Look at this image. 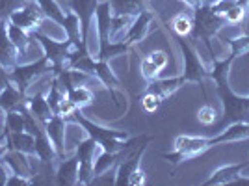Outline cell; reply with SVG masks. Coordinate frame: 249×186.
<instances>
[{
	"instance_id": "f35d334b",
	"label": "cell",
	"mask_w": 249,
	"mask_h": 186,
	"mask_svg": "<svg viewBox=\"0 0 249 186\" xmlns=\"http://www.w3.org/2000/svg\"><path fill=\"white\" fill-rule=\"evenodd\" d=\"M10 82H11V80H10V71H8L6 67H2V65H0V92H2V90H4V88H6Z\"/></svg>"
},
{
	"instance_id": "b9f144b4",
	"label": "cell",
	"mask_w": 249,
	"mask_h": 186,
	"mask_svg": "<svg viewBox=\"0 0 249 186\" xmlns=\"http://www.w3.org/2000/svg\"><path fill=\"white\" fill-rule=\"evenodd\" d=\"M188 6H192V8H196L199 4H205V2H210V0H184Z\"/></svg>"
},
{
	"instance_id": "9c48e42d",
	"label": "cell",
	"mask_w": 249,
	"mask_h": 186,
	"mask_svg": "<svg viewBox=\"0 0 249 186\" xmlns=\"http://www.w3.org/2000/svg\"><path fill=\"white\" fill-rule=\"evenodd\" d=\"M43 17H45V15H43L39 4H37L36 0H26L24 6L17 8V10L10 15V22H13L15 26H21L22 30L34 32L39 28Z\"/></svg>"
},
{
	"instance_id": "8fae6325",
	"label": "cell",
	"mask_w": 249,
	"mask_h": 186,
	"mask_svg": "<svg viewBox=\"0 0 249 186\" xmlns=\"http://www.w3.org/2000/svg\"><path fill=\"white\" fill-rule=\"evenodd\" d=\"M153 22H156L155 11L143 8V10L134 17V21H132V24L128 26V30H126V34H124V37L121 39V41L126 43L128 47H132V45H136V43L143 41V39L147 37V34L151 32Z\"/></svg>"
},
{
	"instance_id": "7c38bea8",
	"label": "cell",
	"mask_w": 249,
	"mask_h": 186,
	"mask_svg": "<svg viewBox=\"0 0 249 186\" xmlns=\"http://www.w3.org/2000/svg\"><path fill=\"white\" fill-rule=\"evenodd\" d=\"M19 56L21 54L17 51V47L8 36V21H0V65L10 71L17 65Z\"/></svg>"
},
{
	"instance_id": "836d02e7",
	"label": "cell",
	"mask_w": 249,
	"mask_h": 186,
	"mask_svg": "<svg viewBox=\"0 0 249 186\" xmlns=\"http://www.w3.org/2000/svg\"><path fill=\"white\" fill-rule=\"evenodd\" d=\"M229 47H231V54H234L236 58L249 52V34H244L240 37H234L229 41Z\"/></svg>"
},
{
	"instance_id": "83f0119b",
	"label": "cell",
	"mask_w": 249,
	"mask_h": 186,
	"mask_svg": "<svg viewBox=\"0 0 249 186\" xmlns=\"http://www.w3.org/2000/svg\"><path fill=\"white\" fill-rule=\"evenodd\" d=\"M65 97H67L76 108H84V106H88V104L93 101V93H91V90L86 88V86H80V84H76V86H73V88H69V90L65 92Z\"/></svg>"
},
{
	"instance_id": "ab89813d",
	"label": "cell",
	"mask_w": 249,
	"mask_h": 186,
	"mask_svg": "<svg viewBox=\"0 0 249 186\" xmlns=\"http://www.w3.org/2000/svg\"><path fill=\"white\" fill-rule=\"evenodd\" d=\"M8 177H10V173H8V166L0 160V186H6Z\"/></svg>"
},
{
	"instance_id": "e0dca14e",
	"label": "cell",
	"mask_w": 249,
	"mask_h": 186,
	"mask_svg": "<svg viewBox=\"0 0 249 186\" xmlns=\"http://www.w3.org/2000/svg\"><path fill=\"white\" fill-rule=\"evenodd\" d=\"M2 134L6 136V145L8 149H15L30 156H36V138L34 134L21 130V132H10L6 127L2 129Z\"/></svg>"
},
{
	"instance_id": "ffe728a7",
	"label": "cell",
	"mask_w": 249,
	"mask_h": 186,
	"mask_svg": "<svg viewBox=\"0 0 249 186\" xmlns=\"http://www.w3.org/2000/svg\"><path fill=\"white\" fill-rule=\"evenodd\" d=\"M167 67V54L164 51H155L142 60V74L147 82L160 76V73Z\"/></svg>"
},
{
	"instance_id": "d4e9b609",
	"label": "cell",
	"mask_w": 249,
	"mask_h": 186,
	"mask_svg": "<svg viewBox=\"0 0 249 186\" xmlns=\"http://www.w3.org/2000/svg\"><path fill=\"white\" fill-rule=\"evenodd\" d=\"M236 60V56L234 54H229L227 58H223V60H218V58H212V62H214V67H212V71L208 73V76L216 82V86H221V84H227V76H229V69H231V65L232 62Z\"/></svg>"
},
{
	"instance_id": "74e56055",
	"label": "cell",
	"mask_w": 249,
	"mask_h": 186,
	"mask_svg": "<svg viewBox=\"0 0 249 186\" xmlns=\"http://www.w3.org/2000/svg\"><path fill=\"white\" fill-rule=\"evenodd\" d=\"M145 185V173L142 167H138L132 171V175L128 177V186H142Z\"/></svg>"
},
{
	"instance_id": "4316f807",
	"label": "cell",
	"mask_w": 249,
	"mask_h": 186,
	"mask_svg": "<svg viewBox=\"0 0 249 186\" xmlns=\"http://www.w3.org/2000/svg\"><path fill=\"white\" fill-rule=\"evenodd\" d=\"M8 36H10V39L13 41V45L17 47L19 54H26L32 39H34V37H32V32L22 30L21 26H15L13 22L8 21Z\"/></svg>"
},
{
	"instance_id": "2e32d148",
	"label": "cell",
	"mask_w": 249,
	"mask_h": 186,
	"mask_svg": "<svg viewBox=\"0 0 249 186\" xmlns=\"http://www.w3.org/2000/svg\"><path fill=\"white\" fill-rule=\"evenodd\" d=\"M93 78H97V80L110 92L112 99H114V104L115 106H119V101H117V88L121 86V82H119V78L115 76V73L110 69L108 62H103V60H99V58L95 60Z\"/></svg>"
},
{
	"instance_id": "f1b7e54d",
	"label": "cell",
	"mask_w": 249,
	"mask_h": 186,
	"mask_svg": "<svg viewBox=\"0 0 249 186\" xmlns=\"http://www.w3.org/2000/svg\"><path fill=\"white\" fill-rule=\"evenodd\" d=\"M171 30L177 37H188L194 30V17L188 13H177L171 19Z\"/></svg>"
},
{
	"instance_id": "d590c367",
	"label": "cell",
	"mask_w": 249,
	"mask_h": 186,
	"mask_svg": "<svg viewBox=\"0 0 249 186\" xmlns=\"http://www.w3.org/2000/svg\"><path fill=\"white\" fill-rule=\"evenodd\" d=\"M164 103L160 97H156V95H153V93H143V97H142V106L145 108V112H149V114H155L156 110L160 108V104Z\"/></svg>"
},
{
	"instance_id": "d6986e66",
	"label": "cell",
	"mask_w": 249,
	"mask_h": 186,
	"mask_svg": "<svg viewBox=\"0 0 249 186\" xmlns=\"http://www.w3.org/2000/svg\"><path fill=\"white\" fill-rule=\"evenodd\" d=\"M54 181L62 186L78 185V156L60 158V164L54 171Z\"/></svg>"
},
{
	"instance_id": "f546056e",
	"label": "cell",
	"mask_w": 249,
	"mask_h": 186,
	"mask_svg": "<svg viewBox=\"0 0 249 186\" xmlns=\"http://www.w3.org/2000/svg\"><path fill=\"white\" fill-rule=\"evenodd\" d=\"M36 2L39 4L43 15H45L47 19H51L52 22H56V24H60V26H62L63 19H65V13H63L62 8L58 6V2H56V0H36Z\"/></svg>"
},
{
	"instance_id": "9a60e30c",
	"label": "cell",
	"mask_w": 249,
	"mask_h": 186,
	"mask_svg": "<svg viewBox=\"0 0 249 186\" xmlns=\"http://www.w3.org/2000/svg\"><path fill=\"white\" fill-rule=\"evenodd\" d=\"M43 127H45V130H47V134H49L52 145L58 153V158H63L65 156V119L62 115L54 114Z\"/></svg>"
},
{
	"instance_id": "7a4b0ae2",
	"label": "cell",
	"mask_w": 249,
	"mask_h": 186,
	"mask_svg": "<svg viewBox=\"0 0 249 186\" xmlns=\"http://www.w3.org/2000/svg\"><path fill=\"white\" fill-rule=\"evenodd\" d=\"M71 121L78 123L84 130L88 132L89 138H93L97 145L103 149V151H110V153H115V151H121L126 144V140L130 138V134L126 130H119V129H106V127H101V125L89 121L86 115L82 114V108H76L74 114L71 115Z\"/></svg>"
},
{
	"instance_id": "5b68a950",
	"label": "cell",
	"mask_w": 249,
	"mask_h": 186,
	"mask_svg": "<svg viewBox=\"0 0 249 186\" xmlns=\"http://www.w3.org/2000/svg\"><path fill=\"white\" fill-rule=\"evenodd\" d=\"M216 90H218V95L219 99H221V104H223V115H221V121L218 125L219 130L232 123L246 121V115H249V110L248 106H246L244 97H238L227 84L216 86Z\"/></svg>"
},
{
	"instance_id": "5bb4252c",
	"label": "cell",
	"mask_w": 249,
	"mask_h": 186,
	"mask_svg": "<svg viewBox=\"0 0 249 186\" xmlns=\"http://www.w3.org/2000/svg\"><path fill=\"white\" fill-rule=\"evenodd\" d=\"M184 84L186 82L182 80V76H173V78H160V76H158L155 80H149L145 92L153 93L156 97H160L162 101H166L171 95H175Z\"/></svg>"
},
{
	"instance_id": "ba28073f",
	"label": "cell",
	"mask_w": 249,
	"mask_h": 186,
	"mask_svg": "<svg viewBox=\"0 0 249 186\" xmlns=\"http://www.w3.org/2000/svg\"><path fill=\"white\" fill-rule=\"evenodd\" d=\"M97 142L93 138H86L84 142L76 145V156H78V185H91L93 181V164Z\"/></svg>"
},
{
	"instance_id": "60d3db41",
	"label": "cell",
	"mask_w": 249,
	"mask_h": 186,
	"mask_svg": "<svg viewBox=\"0 0 249 186\" xmlns=\"http://www.w3.org/2000/svg\"><path fill=\"white\" fill-rule=\"evenodd\" d=\"M8 151V145H6V140L0 136V160H2V156H4V153Z\"/></svg>"
},
{
	"instance_id": "6da1fadb",
	"label": "cell",
	"mask_w": 249,
	"mask_h": 186,
	"mask_svg": "<svg viewBox=\"0 0 249 186\" xmlns=\"http://www.w3.org/2000/svg\"><path fill=\"white\" fill-rule=\"evenodd\" d=\"M249 138V123L248 121H238L221 129L218 134L212 138H205V136H177L175 138V151L173 153H164L162 158H166L167 162L173 166L192 160L196 156L207 153L208 149L216 147L221 144H229V142H240Z\"/></svg>"
},
{
	"instance_id": "30bf717a",
	"label": "cell",
	"mask_w": 249,
	"mask_h": 186,
	"mask_svg": "<svg viewBox=\"0 0 249 186\" xmlns=\"http://www.w3.org/2000/svg\"><path fill=\"white\" fill-rule=\"evenodd\" d=\"M151 136L145 138L142 144L138 145L136 149H132L128 155L124 156L123 160L117 164V171H115V185L117 186H128V177L132 175V171L140 167V162H142V156L145 153L147 145L151 144Z\"/></svg>"
},
{
	"instance_id": "cb8c5ba5",
	"label": "cell",
	"mask_w": 249,
	"mask_h": 186,
	"mask_svg": "<svg viewBox=\"0 0 249 186\" xmlns=\"http://www.w3.org/2000/svg\"><path fill=\"white\" fill-rule=\"evenodd\" d=\"M62 26L65 28V34H67V39L69 41H73V45L76 49H80V47H88V43H86V36H84L82 32V22L78 19V15L74 13V11H67L65 13V19H63Z\"/></svg>"
},
{
	"instance_id": "603a6c76",
	"label": "cell",
	"mask_w": 249,
	"mask_h": 186,
	"mask_svg": "<svg viewBox=\"0 0 249 186\" xmlns=\"http://www.w3.org/2000/svg\"><path fill=\"white\" fill-rule=\"evenodd\" d=\"M26 106H28L30 114L34 115L41 125H45L52 115H54L51 104H49V101H47V95H43L41 92H37V93H34V95H30V97H26Z\"/></svg>"
},
{
	"instance_id": "8d00e7d4",
	"label": "cell",
	"mask_w": 249,
	"mask_h": 186,
	"mask_svg": "<svg viewBox=\"0 0 249 186\" xmlns=\"http://www.w3.org/2000/svg\"><path fill=\"white\" fill-rule=\"evenodd\" d=\"M28 185H34L30 177L17 175V173H11L8 177V183H6V186H28Z\"/></svg>"
},
{
	"instance_id": "ac0fdd59",
	"label": "cell",
	"mask_w": 249,
	"mask_h": 186,
	"mask_svg": "<svg viewBox=\"0 0 249 186\" xmlns=\"http://www.w3.org/2000/svg\"><path fill=\"white\" fill-rule=\"evenodd\" d=\"M246 167H249V160L238 162V164L223 166V167L216 169L212 175L208 177L207 181H205V186H223V185H229V183H234Z\"/></svg>"
},
{
	"instance_id": "44dd1931",
	"label": "cell",
	"mask_w": 249,
	"mask_h": 186,
	"mask_svg": "<svg viewBox=\"0 0 249 186\" xmlns=\"http://www.w3.org/2000/svg\"><path fill=\"white\" fill-rule=\"evenodd\" d=\"M24 104H26V93H22L13 82H10L0 92V110L2 112L19 110Z\"/></svg>"
},
{
	"instance_id": "52a82bcc",
	"label": "cell",
	"mask_w": 249,
	"mask_h": 186,
	"mask_svg": "<svg viewBox=\"0 0 249 186\" xmlns=\"http://www.w3.org/2000/svg\"><path fill=\"white\" fill-rule=\"evenodd\" d=\"M177 43L180 47V52H182V60H184V71H182V80L184 82H194L199 84L203 88V82L208 76V71L203 67V63L199 60L197 52L192 47V43L188 41L186 37H177ZM205 90V88H203Z\"/></svg>"
},
{
	"instance_id": "8992f818",
	"label": "cell",
	"mask_w": 249,
	"mask_h": 186,
	"mask_svg": "<svg viewBox=\"0 0 249 186\" xmlns=\"http://www.w3.org/2000/svg\"><path fill=\"white\" fill-rule=\"evenodd\" d=\"M52 73V63L51 60L47 58V56H41L39 60H36V62L32 63H24V65H15L13 69H10V80L22 93H28V88L32 86L34 80H37L41 74L45 73Z\"/></svg>"
},
{
	"instance_id": "d6a6232c",
	"label": "cell",
	"mask_w": 249,
	"mask_h": 186,
	"mask_svg": "<svg viewBox=\"0 0 249 186\" xmlns=\"http://www.w3.org/2000/svg\"><path fill=\"white\" fill-rule=\"evenodd\" d=\"M24 4L26 0H0V21H10L11 13Z\"/></svg>"
},
{
	"instance_id": "4dcf8cb0",
	"label": "cell",
	"mask_w": 249,
	"mask_h": 186,
	"mask_svg": "<svg viewBox=\"0 0 249 186\" xmlns=\"http://www.w3.org/2000/svg\"><path fill=\"white\" fill-rule=\"evenodd\" d=\"M4 127L10 132H21V130H24V114H22V108L6 112V115H4Z\"/></svg>"
},
{
	"instance_id": "277c9868",
	"label": "cell",
	"mask_w": 249,
	"mask_h": 186,
	"mask_svg": "<svg viewBox=\"0 0 249 186\" xmlns=\"http://www.w3.org/2000/svg\"><path fill=\"white\" fill-rule=\"evenodd\" d=\"M32 37L41 45L45 56L51 60L52 63V74L56 76L58 73H62L63 69H71L69 67V54L74 49L73 41L65 39V41H54L49 36L41 34L39 30L32 32Z\"/></svg>"
},
{
	"instance_id": "7402d4cb",
	"label": "cell",
	"mask_w": 249,
	"mask_h": 186,
	"mask_svg": "<svg viewBox=\"0 0 249 186\" xmlns=\"http://www.w3.org/2000/svg\"><path fill=\"white\" fill-rule=\"evenodd\" d=\"M69 2V10L74 11L78 15V19L82 22V32L84 36L88 37V30L91 26L95 15V8L99 4V0H67Z\"/></svg>"
},
{
	"instance_id": "4fadbf2b",
	"label": "cell",
	"mask_w": 249,
	"mask_h": 186,
	"mask_svg": "<svg viewBox=\"0 0 249 186\" xmlns=\"http://www.w3.org/2000/svg\"><path fill=\"white\" fill-rule=\"evenodd\" d=\"M26 153H21V151H15V149H8L4 156H2V162L8 166L11 173H17V175H24V177H34V164L32 160H28Z\"/></svg>"
},
{
	"instance_id": "7bdbcfd3",
	"label": "cell",
	"mask_w": 249,
	"mask_h": 186,
	"mask_svg": "<svg viewBox=\"0 0 249 186\" xmlns=\"http://www.w3.org/2000/svg\"><path fill=\"white\" fill-rule=\"evenodd\" d=\"M244 101H246V106H248V110H249V97H244Z\"/></svg>"
},
{
	"instance_id": "e575fe53",
	"label": "cell",
	"mask_w": 249,
	"mask_h": 186,
	"mask_svg": "<svg viewBox=\"0 0 249 186\" xmlns=\"http://www.w3.org/2000/svg\"><path fill=\"white\" fill-rule=\"evenodd\" d=\"M248 10H249L248 6H240V4H236V6L231 8L223 17H225V21H227L229 24H238V22H242L244 19H246Z\"/></svg>"
},
{
	"instance_id": "3957f363",
	"label": "cell",
	"mask_w": 249,
	"mask_h": 186,
	"mask_svg": "<svg viewBox=\"0 0 249 186\" xmlns=\"http://www.w3.org/2000/svg\"><path fill=\"white\" fill-rule=\"evenodd\" d=\"M194 30H192V39L194 41H201L207 45V49L210 51L212 58H214V51H212V45H210V39L218 34L225 24V17L219 15L218 11H214L212 4L210 2H205V4H199L194 8Z\"/></svg>"
},
{
	"instance_id": "484cf974",
	"label": "cell",
	"mask_w": 249,
	"mask_h": 186,
	"mask_svg": "<svg viewBox=\"0 0 249 186\" xmlns=\"http://www.w3.org/2000/svg\"><path fill=\"white\" fill-rule=\"evenodd\" d=\"M112 6V15H132L136 17L145 8V0H108Z\"/></svg>"
},
{
	"instance_id": "1f68e13d",
	"label": "cell",
	"mask_w": 249,
	"mask_h": 186,
	"mask_svg": "<svg viewBox=\"0 0 249 186\" xmlns=\"http://www.w3.org/2000/svg\"><path fill=\"white\" fill-rule=\"evenodd\" d=\"M197 119L199 123H203L205 127H210V125L216 123V119H218V114H216V108L212 106V104H203L201 108L197 110Z\"/></svg>"
}]
</instances>
